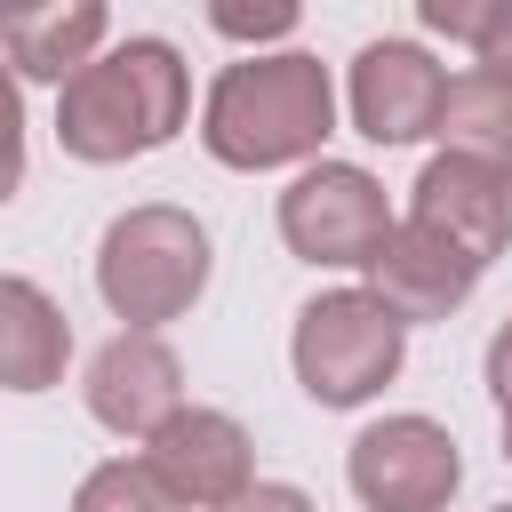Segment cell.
<instances>
[{
	"label": "cell",
	"instance_id": "1",
	"mask_svg": "<svg viewBox=\"0 0 512 512\" xmlns=\"http://www.w3.org/2000/svg\"><path fill=\"white\" fill-rule=\"evenodd\" d=\"M336 136V80L320 56L304 48H248L240 64L216 72L208 104H200V144L208 160L264 176V168H296L320 160V144Z\"/></svg>",
	"mask_w": 512,
	"mask_h": 512
},
{
	"label": "cell",
	"instance_id": "2",
	"mask_svg": "<svg viewBox=\"0 0 512 512\" xmlns=\"http://www.w3.org/2000/svg\"><path fill=\"white\" fill-rule=\"evenodd\" d=\"M192 112V72L176 40L136 32L120 48H96L64 88H56V144L88 168H120L160 152Z\"/></svg>",
	"mask_w": 512,
	"mask_h": 512
},
{
	"label": "cell",
	"instance_id": "3",
	"mask_svg": "<svg viewBox=\"0 0 512 512\" xmlns=\"http://www.w3.org/2000/svg\"><path fill=\"white\" fill-rule=\"evenodd\" d=\"M208 224L176 200H144L120 208L96 240V296L112 304V320L128 328H168L200 304L208 288Z\"/></svg>",
	"mask_w": 512,
	"mask_h": 512
},
{
	"label": "cell",
	"instance_id": "4",
	"mask_svg": "<svg viewBox=\"0 0 512 512\" xmlns=\"http://www.w3.org/2000/svg\"><path fill=\"white\" fill-rule=\"evenodd\" d=\"M288 360H296V384L320 408H368L408 360V320L384 312L368 288H328L296 312Z\"/></svg>",
	"mask_w": 512,
	"mask_h": 512
},
{
	"label": "cell",
	"instance_id": "5",
	"mask_svg": "<svg viewBox=\"0 0 512 512\" xmlns=\"http://www.w3.org/2000/svg\"><path fill=\"white\" fill-rule=\"evenodd\" d=\"M344 480L368 512H448V496L464 488V456L440 416L400 408V416H376L344 448Z\"/></svg>",
	"mask_w": 512,
	"mask_h": 512
},
{
	"label": "cell",
	"instance_id": "6",
	"mask_svg": "<svg viewBox=\"0 0 512 512\" xmlns=\"http://www.w3.org/2000/svg\"><path fill=\"white\" fill-rule=\"evenodd\" d=\"M384 232H392V208L360 160H304L296 184L280 192V240L304 264H328V272L368 264Z\"/></svg>",
	"mask_w": 512,
	"mask_h": 512
},
{
	"label": "cell",
	"instance_id": "7",
	"mask_svg": "<svg viewBox=\"0 0 512 512\" xmlns=\"http://www.w3.org/2000/svg\"><path fill=\"white\" fill-rule=\"evenodd\" d=\"M80 392H88V416L112 440H152L184 408V360L160 328H120L112 344H96Z\"/></svg>",
	"mask_w": 512,
	"mask_h": 512
},
{
	"label": "cell",
	"instance_id": "8",
	"mask_svg": "<svg viewBox=\"0 0 512 512\" xmlns=\"http://www.w3.org/2000/svg\"><path fill=\"white\" fill-rule=\"evenodd\" d=\"M440 96H448V72H440V56L416 48V40H368V48L352 56L344 104H352V128H360L368 144H384V152L432 136Z\"/></svg>",
	"mask_w": 512,
	"mask_h": 512
},
{
	"label": "cell",
	"instance_id": "9",
	"mask_svg": "<svg viewBox=\"0 0 512 512\" xmlns=\"http://www.w3.org/2000/svg\"><path fill=\"white\" fill-rule=\"evenodd\" d=\"M144 464L168 480V496H176L184 512H208V504H224L232 488L256 480V440H248L240 416L192 408V400H184V408L144 440Z\"/></svg>",
	"mask_w": 512,
	"mask_h": 512
},
{
	"label": "cell",
	"instance_id": "10",
	"mask_svg": "<svg viewBox=\"0 0 512 512\" xmlns=\"http://www.w3.org/2000/svg\"><path fill=\"white\" fill-rule=\"evenodd\" d=\"M408 216L432 224L440 240H456L480 272L504 256L512 240V176L488 168V160H464V152H440L424 160V176L408 184Z\"/></svg>",
	"mask_w": 512,
	"mask_h": 512
},
{
	"label": "cell",
	"instance_id": "11",
	"mask_svg": "<svg viewBox=\"0 0 512 512\" xmlns=\"http://www.w3.org/2000/svg\"><path fill=\"white\" fill-rule=\"evenodd\" d=\"M360 272H368V296H376L384 312H400L408 328H416V320H448V312H464V296L480 288V264H472L456 240H440L432 224H416V216L392 224Z\"/></svg>",
	"mask_w": 512,
	"mask_h": 512
},
{
	"label": "cell",
	"instance_id": "12",
	"mask_svg": "<svg viewBox=\"0 0 512 512\" xmlns=\"http://www.w3.org/2000/svg\"><path fill=\"white\" fill-rule=\"evenodd\" d=\"M64 360H72L64 304L40 280L0 272V384L8 392H48V384H64Z\"/></svg>",
	"mask_w": 512,
	"mask_h": 512
},
{
	"label": "cell",
	"instance_id": "13",
	"mask_svg": "<svg viewBox=\"0 0 512 512\" xmlns=\"http://www.w3.org/2000/svg\"><path fill=\"white\" fill-rule=\"evenodd\" d=\"M104 24H112L104 0H32V8H16L0 32H8L16 80H56V88H64V80L104 48Z\"/></svg>",
	"mask_w": 512,
	"mask_h": 512
},
{
	"label": "cell",
	"instance_id": "14",
	"mask_svg": "<svg viewBox=\"0 0 512 512\" xmlns=\"http://www.w3.org/2000/svg\"><path fill=\"white\" fill-rule=\"evenodd\" d=\"M432 136H440V152H464V160H488V168L512 176V80H496L480 64L456 72L448 96H440Z\"/></svg>",
	"mask_w": 512,
	"mask_h": 512
},
{
	"label": "cell",
	"instance_id": "15",
	"mask_svg": "<svg viewBox=\"0 0 512 512\" xmlns=\"http://www.w3.org/2000/svg\"><path fill=\"white\" fill-rule=\"evenodd\" d=\"M72 504H80V512H184V504L168 496V480H160L144 456H112V464H96V472L80 480Z\"/></svg>",
	"mask_w": 512,
	"mask_h": 512
},
{
	"label": "cell",
	"instance_id": "16",
	"mask_svg": "<svg viewBox=\"0 0 512 512\" xmlns=\"http://www.w3.org/2000/svg\"><path fill=\"white\" fill-rule=\"evenodd\" d=\"M296 16H304V0H208V24L232 48H272L296 32Z\"/></svg>",
	"mask_w": 512,
	"mask_h": 512
},
{
	"label": "cell",
	"instance_id": "17",
	"mask_svg": "<svg viewBox=\"0 0 512 512\" xmlns=\"http://www.w3.org/2000/svg\"><path fill=\"white\" fill-rule=\"evenodd\" d=\"M24 192V88H16V64L0 56V208Z\"/></svg>",
	"mask_w": 512,
	"mask_h": 512
},
{
	"label": "cell",
	"instance_id": "18",
	"mask_svg": "<svg viewBox=\"0 0 512 512\" xmlns=\"http://www.w3.org/2000/svg\"><path fill=\"white\" fill-rule=\"evenodd\" d=\"M496 8H504V0H416L424 32H440V40H456V48H472V40L496 24Z\"/></svg>",
	"mask_w": 512,
	"mask_h": 512
},
{
	"label": "cell",
	"instance_id": "19",
	"mask_svg": "<svg viewBox=\"0 0 512 512\" xmlns=\"http://www.w3.org/2000/svg\"><path fill=\"white\" fill-rule=\"evenodd\" d=\"M208 512H312V496H304L296 480H248V488H232V496L208 504Z\"/></svg>",
	"mask_w": 512,
	"mask_h": 512
},
{
	"label": "cell",
	"instance_id": "20",
	"mask_svg": "<svg viewBox=\"0 0 512 512\" xmlns=\"http://www.w3.org/2000/svg\"><path fill=\"white\" fill-rule=\"evenodd\" d=\"M472 56H480V72H496V80H512V0L496 8V24L472 40Z\"/></svg>",
	"mask_w": 512,
	"mask_h": 512
},
{
	"label": "cell",
	"instance_id": "21",
	"mask_svg": "<svg viewBox=\"0 0 512 512\" xmlns=\"http://www.w3.org/2000/svg\"><path fill=\"white\" fill-rule=\"evenodd\" d=\"M480 368H488V392H496V408H512V320L488 336V360H480Z\"/></svg>",
	"mask_w": 512,
	"mask_h": 512
},
{
	"label": "cell",
	"instance_id": "22",
	"mask_svg": "<svg viewBox=\"0 0 512 512\" xmlns=\"http://www.w3.org/2000/svg\"><path fill=\"white\" fill-rule=\"evenodd\" d=\"M496 416H504V464H512V408H496Z\"/></svg>",
	"mask_w": 512,
	"mask_h": 512
},
{
	"label": "cell",
	"instance_id": "23",
	"mask_svg": "<svg viewBox=\"0 0 512 512\" xmlns=\"http://www.w3.org/2000/svg\"><path fill=\"white\" fill-rule=\"evenodd\" d=\"M16 8H32V0H0V24H8V16H16Z\"/></svg>",
	"mask_w": 512,
	"mask_h": 512
},
{
	"label": "cell",
	"instance_id": "24",
	"mask_svg": "<svg viewBox=\"0 0 512 512\" xmlns=\"http://www.w3.org/2000/svg\"><path fill=\"white\" fill-rule=\"evenodd\" d=\"M496 512H512V504H496Z\"/></svg>",
	"mask_w": 512,
	"mask_h": 512
},
{
	"label": "cell",
	"instance_id": "25",
	"mask_svg": "<svg viewBox=\"0 0 512 512\" xmlns=\"http://www.w3.org/2000/svg\"><path fill=\"white\" fill-rule=\"evenodd\" d=\"M72 512H80V504H72Z\"/></svg>",
	"mask_w": 512,
	"mask_h": 512
}]
</instances>
